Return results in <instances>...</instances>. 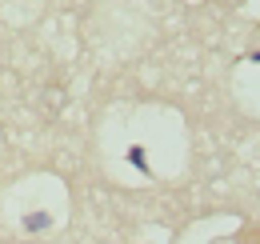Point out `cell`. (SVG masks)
Masks as SVG:
<instances>
[{
	"label": "cell",
	"instance_id": "1",
	"mask_svg": "<svg viewBox=\"0 0 260 244\" xmlns=\"http://www.w3.org/2000/svg\"><path fill=\"white\" fill-rule=\"evenodd\" d=\"M52 224V216L48 212H32V216H24V232H44Z\"/></svg>",
	"mask_w": 260,
	"mask_h": 244
}]
</instances>
